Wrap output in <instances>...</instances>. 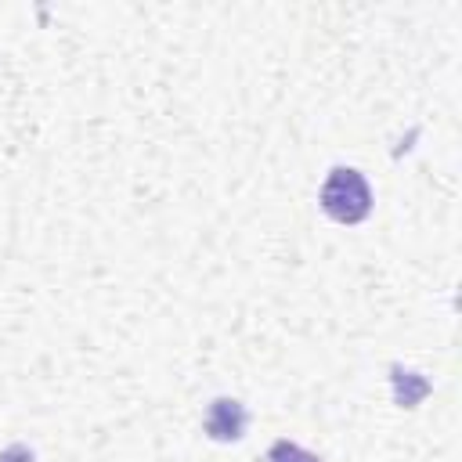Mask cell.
<instances>
[{
  "instance_id": "6da1fadb",
  "label": "cell",
  "mask_w": 462,
  "mask_h": 462,
  "mask_svg": "<svg viewBox=\"0 0 462 462\" xmlns=\"http://www.w3.org/2000/svg\"><path fill=\"white\" fill-rule=\"evenodd\" d=\"M321 209L339 224H357L372 209V191L365 177L350 166H336L321 184Z\"/></svg>"
},
{
  "instance_id": "7a4b0ae2",
  "label": "cell",
  "mask_w": 462,
  "mask_h": 462,
  "mask_svg": "<svg viewBox=\"0 0 462 462\" xmlns=\"http://www.w3.org/2000/svg\"><path fill=\"white\" fill-rule=\"evenodd\" d=\"M206 433L213 440H238L245 433V408L231 397H217L206 411Z\"/></svg>"
},
{
  "instance_id": "3957f363",
  "label": "cell",
  "mask_w": 462,
  "mask_h": 462,
  "mask_svg": "<svg viewBox=\"0 0 462 462\" xmlns=\"http://www.w3.org/2000/svg\"><path fill=\"white\" fill-rule=\"evenodd\" d=\"M267 462H321V458L310 455V451H303V448L292 444V440H274L271 451H267Z\"/></svg>"
},
{
  "instance_id": "277c9868",
  "label": "cell",
  "mask_w": 462,
  "mask_h": 462,
  "mask_svg": "<svg viewBox=\"0 0 462 462\" xmlns=\"http://www.w3.org/2000/svg\"><path fill=\"white\" fill-rule=\"evenodd\" d=\"M0 462H32V451L22 448V444H14V448H7V451L0 455Z\"/></svg>"
}]
</instances>
